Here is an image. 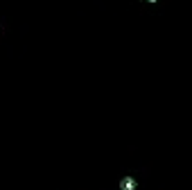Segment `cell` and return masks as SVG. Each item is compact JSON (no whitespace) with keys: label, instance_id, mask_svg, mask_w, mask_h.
<instances>
[{"label":"cell","instance_id":"cell-1","mask_svg":"<svg viewBox=\"0 0 192 190\" xmlns=\"http://www.w3.org/2000/svg\"><path fill=\"white\" fill-rule=\"evenodd\" d=\"M122 188H124V190H131V188H133V181H124V183H122Z\"/></svg>","mask_w":192,"mask_h":190}]
</instances>
